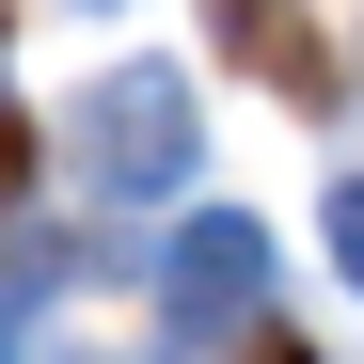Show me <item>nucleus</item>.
I'll return each instance as SVG.
<instances>
[{
	"mask_svg": "<svg viewBox=\"0 0 364 364\" xmlns=\"http://www.w3.org/2000/svg\"><path fill=\"white\" fill-rule=\"evenodd\" d=\"M206 16H222L237 48H254V64H269V95H301V111H333V48L301 32V0H206Z\"/></svg>",
	"mask_w": 364,
	"mask_h": 364,
	"instance_id": "nucleus-1",
	"label": "nucleus"
},
{
	"mask_svg": "<svg viewBox=\"0 0 364 364\" xmlns=\"http://www.w3.org/2000/svg\"><path fill=\"white\" fill-rule=\"evenodd\" d=\"M16 174H32V127H0V191H16Z\"/></svg>",
	"mask_w": 364,
	"mask_h": 364,
	"instance_id": "nucleus-2",
	"label": "nucleus"
},
{
	"mask_svg": "<svg viewBox=\"0 0 364 364\" xmlns=\"http://www.w3.org/2000/svg\"><path fill=\"white\" fill-rule=\"evenodd\" d=\"M237 364H301V348H285V333H254V348H237Z\"/></svg>",
	"mask_w": 364,
	"mask_h": 364,
	"instance_id": "nucleus-3",
	"label": "nucleus"
}]
</instances>
